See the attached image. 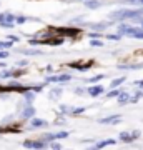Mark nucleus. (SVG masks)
<instances>
[{
	"label": "nucleus",
	"mask_w": 143,
	"mask_h": 150,
	"mask_svg": "<svg viewBox=\"0 0 143 150\" xmlns=\"http://www.w3.org/2000/svg\"><path fill=\"white\" fill-rule=\"evenodd\" d=\"M123 82H125V77H120V79L111 82V87H117V85H120V83H123Z\"/></svg>",
	"instance_id": "7"
},
{
	"label": "nucleus",
	"mask_w": 143,
	"mask_h": 150,
	"mask_svg": "<svg viewBox=\"0 0 143 150\" xmlns=\"http://www.w3.org/2000/svg\"><path fill=\"white\" fill-rule=\"evenodd\" d=\"M17 22H18V23H23V22H25V18H23V17H18V18H17Z\"/></svg>",
	"instance_id": "15"
},
{
	"label": "nucleus",
	"mask_w": 143,
	"mask_h": 150,
	"mask_svg": "<svg viewBox=\"0 0 143 150\" xmlns=\"http://www.w3.org/2000/svg\"><path fill=\"white\" fill-rule=\"evenodd\" d=\"M110 144H115V140H113V139H108V140H105V142H100V144H97V149L106 147V145H110Z\"/></svg>",
	"instance_id": "5"
},
{
	"label": "nucleus",
	"mask_w": 143,
	"mask_h": 150,
	"mask_svg": "<svg viewBox=\"0 0 143 150\" xmlns=\"http://www.w3.org/2000/svg\"><path fill=\"white\" fill-rule=\"evenodd\" d=\"M100 79H103V75H98V77H93V79H92V82H97V80H100Z\"/></svg>",
	"instance_id": "14"
},
{
	"label": "nucleus",
	"mask_w": 143,
	"mask_h": 150,
	"mask_svg": "<svg viewBox=\"0 0 143 150\" xmlns=\"http://www.w3.org/2000/svg\"><path fill=\"white\" fill-rule=\"evenodd\" d=\"M135 85H140V87H143V82L140 80V82H135Z\"/></svg>",
	"instance_id": "18"
},
{
	"label": "nucleus",
	"mask_w": 143,
	"mask_h": 150,
	"mask_svg": "<svg viewBox=\"0 0 143 150\" xmlns=\"http://www.w3.org/2000/svg\"><path fill=\"white\" fill-rule=\"evenodd\" d=\"M4 57H7V52H0V59H4Z\"/></svg>",
	"instance_id": "17"
},
{
	"label": "nucleus",
	"mask_w": 143,
	"mask_h": 150,
	"mask_svg": "<svg viewBox=\"0 0 143 150\" xmlns=\"http://www.w3.org/2000/svg\"><path fill=\"white\" fill-rule=\"evenodd\" d=\"M52 30H55V32H60V33H63V35H68V37H73V35L80 33L78 28H70V27H65V28H52Z\"/></svg>",
	"instance_id": "2"
},
{
	"label": "nucleus",
	"mask_w": 143,
	"mask_h": 150,
	"mask_svg": "<svg viewBox=\"0 0 143 150\" xmlns=\"http://www.w3.org/2000/svg\"><path fill=\"white\" fill-rule=\"evenodd\" d=\"M70 79V75H60V77H53V79H50V80H68Z\"/></svg>",
	"instance_id": "9"
},
{
	"label": "nucleus",
	"mask_w": 143,
	"mask_h": 150,
	"mask_svg": "<svg viewBox=\"0 0 143 150\" xmlns=\"http://www.w3.org/2000/svg\"><path fill=\"white\" fill-rule=\"evenodd\" d=\"M40 125H47L45 120H32V127H40Z\"/></svg>",
	"instance_id": "6"
},
{
	"label": "nucleus",
	"mask_w": 143,
	"mask_h": 150,
	"mask_svg": "<svg viewBox=\"0 0 143 150\" xmlns=\"http://www.w3.org/2000/svg\"><path fill=\"white\" fill-rule=\"evenodd\" d=\"M88 93L90 95H100V93H103V87H92V88H88Z\"/></svg>",
	"instance_id": "3"
},
{
	"label": "nucleus",
	"mask_w": 143,
	"mask_h": 150,
	"mask_svg": "<svg viewBox=\"0 0 143 150\" xmlns=\"http://www.w3.org/2000/svg\"><path fill=\"white\" fill-rule=\"evenodd\" d=\"M87 5L90 7V8H97V5H98V2H87Z\"/></svg>",
	"instance_id": "11"
},
{
	"label": "nucleus",
	"mask_w": 143,
	"mask_h": 150,
	"mask_svg": "<svg viewBox=\"0 0 143 150\" xmlns=\"http://www.w3.org/2000/svg\"><path fill=\"white\" fill-rule=\"evenodd\" d=\"M10 47V43H5V42H0V48H7Z\"/></svg>",
	"instance_id": "13"
},
{
	"label": "nucleus",
	"mask_w": 143,
	"mask_h": 150,
	"mask_svg": "<svg viewBox=\"0 0 143 150\" xmlns=\"http://www.w3.org/2000/svg\"><path fill=\"white\" fill-rule=\"evenodd\" d=\"M118 115H111V117H108V118H103V120H101V122L103 123H106V122H111V120H118Z\"/></svg>",
	"instance_id": "10"
},
{
	"label": "nucleus",
	"mask_w": 143,
	"mask_h": 150,
	"mask_svg": "<svg viewBox=\"0 0 143 150\" xmlns=\"http://www.w3.org/2000/svg\"><path fill=\"white\" fill-rule=\"evenodd\" d=\"M118 98H120V100H118V102L122 103H127V102H130V95H128V93H120V97H118Z\"/></svg>",
	"instance_id": "4"
},
{
	"label": "nucleus",
	"mask_w": 143,
	"mask_h": 150,
	"mask_svg": "<svg viewBox=\"0 0 143 150\" xmlns=\"http://www.w3.org/2000/svg\"><path fill=\"white\" fill-rule=\"evenodd\" d=\"M23 115H25V117H30V115H33V108H27Z\"/></svg>",
	"instance_id": "12"
},
{
	"label": "nucleus",
	"mask_w": 143,
	"mask_h": 150,
	"mask_svg": "<svg viewBox=\"0 0 143 150\" xmlns=\"http://www.w3.org/2000/svg\"><path fill=\"white\" fill-rule=\"evenodd\" d=\"M115 95H118V92H110L108 93V97H115Z\"/></svg>",
	"instance_id": "16"
},
{
	"label": "nucleus",
	"mask_w": 143,
	"mask_h": 150,
	"mask_svg": "<svg viewBox=\"0 0 143 150\" xmlns=\"http://www.w3.org/2000/svg\"><path fill=\"white\" fill-rule=\"evenodd\" d=\"M4 90H5V87H0V93H2Z\"/></svg>",
	"instance_id": "19"
},
{
	"label": "nucleus",
	"mask_w": 143,
	"mask_h": 150,
	"mask_svg": "<svg viewBox=\"0 0 143 150\" xmlns=\"http://www.w3.org/2000/svg\"><path fill=\"white\" fill-rule=\"evenodd\" d=\"M138 137H140V132H138V130H133V132H122V134H120V139H122L123 142H127V144L137 140Z\"/></svg>",
	"instance_id": "1"
},
{
	"label": "nucleus",
	"mask_w": 143,
	"mask_h": 150,
	"mask_svg": "<svg viewBox=\"0 0 143 150\" xmlns=\"http://www.w3.org/2000/svg\"><path fill=\"white\" fill-rule=\"evenodd\" d=\"M43 43H52V45H60L62 43V38H53V40H47V42Z\"/></svg>",
	"instance_id": "8"
},
{
	"label": "nucleus",
	"mask_w": 143,
	"mask_h": 150,
	"mask_svg": "<svg viewBox=\"0 0 143 150\" xmlns=\"http://www.w3.org/2000/svg\"><path fill=\"white\" fill-rule=\"evenodd\" d=\"M142 4H143V0H142Z\"/></svg>",
	"instance_id": "20"
}]
</instances>
